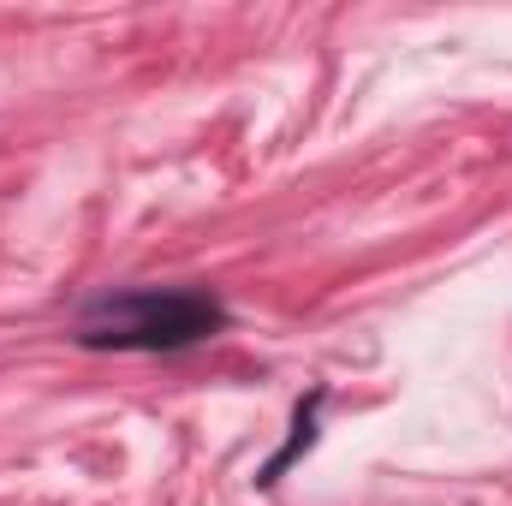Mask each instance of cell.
Here are the masks:
<instances>
[{"mask_svg":"<svg viewBox=\"0 0 512 506\" xmlns=\"http://www.w3.org/2000/svg\"><path fill=\"white\" fill-rule=\"evenodd\" d=\"M221 322V310L209 298H161V292H131L102 304L90 322H84V346H185V340H203L209 328Z\"/></svg>","mask_w":512,"mask_h":506,"instance_id":"1","label":"cell"}]
</instances>
